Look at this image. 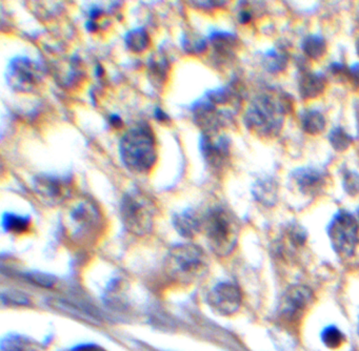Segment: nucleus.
Here are the masks:
<instances>
[{
	"label": "nucleus",
	"mask_w": 359,
	"mask_h": 351,
	"mask_svg": "<svg viewBox=\"0 0 359 351\" xmlns=\"http://www.w3.org/2000/svg\"><path fill=\"white\" fill-rule=\"evenodd\" d=\"M207 300L217 314L230 317L236 314L240 308L243 296L240 289L234 283L220 282L211 289Z\"/></svg>",
	"instance_id": "12"
},
{
	"label": "nucleus",
	"mask_w": 359,
	"mask_h": 351,
	"mask_svg": "<svg viewBox=\"0 0 359 351\" xmlns=\"http://www.w3.org/2000/svg\"><path fill=\"white\" fill-rule=\"evenodd\" d=\"M201 156L212 171H220L228 165L231 156V141L219 131H205L199 141Z\"/></svg>",
	"instance_id": "10"
},
{
	"label": "nucleus",
	"mask_w": 359,
	"mask_h": 351,
	"mask_svg": "<svg viewBox=\"0 0 359 351\" xmlns=\"http://www.w3.org/2000/svg\"><path fill=\"white\" fill-rule=\"evenodd\" d=\"M209 260L205 251L192 243L174 245L165 260V275L173 282L193 284L207 273Z\"/></svg>",
	"instance_id": "3"
},
{
	"label": "nucleus",
	"mask_w": 359,
	"mask_h": 351,
	"mask_svg": "<svg viewBox=\"0 0 359 351\" xmlns=\"http://www.w3.org/2000/svg\"><path fill=\"white\" fill-rule=\"evenodd\" d=\"M314 300L312 290L304 285L289 287L279 301L278 316L283 320L293 322L298 320Z\"/></svg>",
	"instance_id": "11"
},
{
	"label": "nucleus",
	"mask_w": 359,
	"mask_h": 351,
	"mask_svg": "<svg viewBox=\"0 0 359 351\" xmlns=\"http://www.w3.org/2000/svg\"><path fill=\"white\" fill-rule=\"evenodd\" d=\"M321 341L328 348L336 349L345 342V334L334 325L327 326L321 331Z\"/></svg>",
	"instance_id": "27"
},
{
	"label": "nucleus",
	"mask_w": 359,
	"mask_h": 351,
	"mask_svg": "<svg viewBox=\"0 0 359 351\" xmlns=\"http://www.w3.org/2000/svg\"><path fill=\"white\" fill-rule=\"evenodd\" d=\"M329 143L337 153H344L350 149L353 143L352 136L342 127H334L329 134Z\"/></svg>",
	"instance_id": "25"
},
{
	"label": "nucleus",
	"mask_w": 359,
	"mask_h": 351,
	"mask_svg": "<svg viewBox=\"0 0 359 351\" xmlns=\"http://www.w3.org/2000/svg\"><path fill=\"white\" fill-rule=\"evenodd\" d=\"M357 332H358V334H359V318H358V325H357Z\"/></svg>",
	"instance_id": "43"
},
{
	"label": "nucleus",
	"mask_w": 359,
	"mask_h": 351,
	"mask_svg": "<svg viewBox=\"0 0 359 351\" xmlns=\"http://www.w3.org/2000/svg\"><path fill=\"white\" fill-rule=\"evenodd\" d=\"M125 47L133 53L141 54L147 51L151 45V37L147 30L136 28L127 32L125 36Z\"/></svg>",
	"instance_id": "22"
},
{
	"label": "nucleus",
	"mask_w": 359,
	"mask_h": 351,
	"mask_svg": "<svg viewBox=\"0 0 359 351\" xmlns=\"http://www.w3.org/2000/svg\"><path fill=\"white\" fill-rule=\"evenodd\" d=\"M326 87L327 78L324 74L305 72L298 79V93L304 100L318 98L326 91Z\"/></svg>",
	"instance_id": "14"
},
{
	"label": "nucleus",
	"mask_w": 359,
	"mask_h": 351,
	"mask_svg": "<svg viewBox=\"0 0 359 351\" xmlns=\"http://www.w3.org/2000/svg\"><path fill=\"white\" fill-rule=\"evenodd\" d=\"M253 12L249 9H243L238 13V21L241 25H247L252 21Z\"/></svg>",
	"instance_id": "35"
},
{
	"label": "nucleus",
	"mask_w": 359,
	"mask_h": 351,
	"mask_svg": "<svg viewBox=\"0 0 359 351\" xmlns=\"http://www.w3.org/2000/svg\"><path fill=\"white\" fill-rule=\"evenodd\" d=\"M3 301L10 305H18V306H27L30 304L29 298L25 295L17 292V291H9L8 294L3 292Z\"/></svg>",
	"instance_id": "30"
},
{
	"label": "nucleus",
	"mask_w": 359,
	"mask_h": 351,
	"mask_svg": "<svg viewBox=\"0 0 359 351\" xmlns=\"http://www.w3.org/2000/svg\"><path fill=\"white\" fill-rule=\"evenodd\" d=\"M85 29L89 32H96L99 31V25L97 21H90L89 19V21L85 23Z\"/></svg>",
	"instance_id": "39"
},
{
	"label": "nucleus",
	"mask_w": 359,
	"mask_h": 351,
	"mask_svg": "<svg viewBox=\"0 0 359 351\" xmlns=\"http://www.w3.org/2000/svg\"><path fill=\"white\" fill-rule=\"evenodd\" d=\"M253 196L263 206L273 207L278 200V184L273 178H263L253 185Z\"/></svg>",
	"instance_id": "16"
},
{
	"label": "nucleus",
	"mask_w": 359,
	"mask_h": 351,
	"mask_svg": "<svg viewBox=\"0 0 359 351\" xmlns=\"http://www.w3.org/2000/svg\"><path fill=\"white\" fill-rule=\"evenodd\" d=\"M348 81L352 83L355 89H359V63L349 67Z\"/></svg>",
	"instance_id": "33"
},
{
	"label": "nucleus",
	"mask_w": 359,
	"mask_h": 351,
	"mask_svg": "<svg viewBox=\"0 0 359 351\" xmlns=\"http://www.w3.org/2000/svg\"><path fill=\"white\" fill-rule=\"evenodd\" d=\"M110 123H111V125H113V127H116V129H121L123 125L121 117H119V115H115V114L110 116Z\"/></svg>",
	"instance_id": "38"
},
{
	"label": "nucleus",
	"mask_w": 359,
	"mask_h": 351,
	"mask_svg": "<svg viewBox=\"0 0 359 351\" xmlns=\"http://www.w3.org/2000/svg\"><path fill=\"white\" fill-rule=\"evenodd\" d=\"M71 351H107L103 347L99 346L97 344H92V343H87V344H81L79 346L74 347Z\"/></svg>",
	"instance_id": "34"
},
{
	"label": "nucleus",
	"mask_w": 359,
	"mask_h": 351,
	"mask_svg": "<svg viewBox=\"0 0 359 351\" xmlns=\"http://www.w3.org/2000/svg\"><path fill=\"white\" fill-rule=\"evenodd\" d=\"M299 121L301 129L308 135L317 136L326 129V117L318 109H305L299 116Z\"/></svg>",
	"instance_id": "19"
},
{
	"label": "nucleus",
	"mask_w": 359,
	"mask_h": 351,
	"mask_svg": "<svg viewBox=\"0 0 359 351\" xmlns=\"http://www.w3.org/2000/svg\"><path fill=\"white\" fill-rule=\"evenodd\" d=\"M291 179L306 196H317L326 189V175L314 167H298L291 173Z\"/></svg>",
	"instance_id": "13"
},
{
	"label": "nucleus",
	"mask_w": 359,
	"mask_h": 351,
	"mask_svg": "<svg viewBox=\"0 0 359 351\" xmlns=\"http://www.w3.org/2000/svg\"><path fill=\"white\" fill-rule=\"evenodd\" d=\"M290 239L295 244H304L307 239L306 231L302 227L298 226V225L293 226L290 231Z\"/></svg>",
	"instance_id": "32"
},
{
	"label": "nucleus",
	"mask_w": 359,
	"mask_h": 351,
	"mask_svg": "<svg viewBox=\"0 0 359 351\" xmlns=\"http://www.w3.org/2000/svg\"><path fill=\"white\" fill-rule=\"evenodd\" d=\"M342 189L349 196L356 197L359 195V173L348 171L342 177Z\"/></svg>",
	"instance_id": "28"
},
{
	"label": "nucleus",
	"mask_w": 359,
	"mask_h": 351,
	"mask_svg": "<svg viewBox=\"0 0 359 351\" xmlns=\"http://www.w3.org/2000/svg\"><path fill=\"white\" fill-rule=\"evenodd\" d=\"M43 345L29 337L8 334L1 342L3 351H41Z\"/></svg>",
	"instance_id": "20"
},
{
	"label": "nucleus",
	"mask_w": 359,
	"mask_h": 351,
	"mask_svg": "<svg viewBox=\"0 0 359 351\" xmlns=\"http://www.w3.org/2000/svg\"><path fill=\"white\" fill-rule=\"evenodd\" d=\"M8 83L18 93H32L41 83V71L39 65L30 58H13L8 65Z\"/></svg>",
	"instance_id": "9"
},
{
	"label": "nucleus",
	"mask_w": 359,
	"mask_h": 351,
	"mask_svg": "<svg viewBox=\"0 0 359 351\" xmlns=\"http://www.w3.org/2000/svg\"><path fill=\"white\" fill-rule=\"evenodd\" d=\"M154 117L157 121L161 123H167L170 121L169 115L161 107H156L154 111Z\"/></svg>",
	"instance_id": "36"
},
{
	"label": "nucleus",
	"mask_w": 359,
	"mask_h": 351,
	"mask_svg": "<svg viewBox=\"0 0 359 351\" xmlns=\"http://www.w3.org/2000/svg\"><path fill=\"white\" fill-rule=\"evenodd\" d=\"M103 218L101 209L91 199H81L68 209L65 220L68 238L83 244L93 241L103 229Z\"/></svg>",
	"instance_id": "6"
},
{
	"label": "nucleus",
	"mask_w": 359,
	"mask_h": 351,
	"mask_svg": "<svg viewBox=\"0 0 359 351\" xmlns=\"http://www.w3.org/2000/svg\"><path fill=\"white\" fill-rule=\"evenodd\" d=\"M33 189L45 204L57 206L72 196L74 182L68 176L41 173L34 177Z\"/></svg>",
	"instance_id": "8"
},
{
	"label": "nucleus",
	"mask_w": 359,
	"mask_h": 351,
	"mask_svg": "<svg viewBox=\"0 0 359 351\" xmlns=\"http://www.w3.org/2000/svg\"><path fill=\"white\" fill-rule=\"evenodd\" d=\"M119 156L125 169L137 175L152 171L157 161V145L153 129L139 125L127 129L119 142Z\"/></svg>",
	"instance_id": "2"
},
{
	"label": "nucleus",
	"mask_w": 359,
	"mask_h": 351,
	"mask_svg": "<svg viewBox=\"0 0 359 351\" xmlns=\"http://www.w3.org/2000/svg\"><path fill=\"white\" fill-rule=\"evenodd\" d=\"M357 113H358V120H359V103H358V107H357Z\"/></svg>",
	"instance_id": "44"
},
{
	"label": "nucleus",
	"mask_w": 359,
	"mask_h": 351,
	"mask_svg": "<svg viewBox=\"0 0 359 351\" xmlns=\"http://www.w3.org/2000/svg\"><path fill=\"white\" fill-rule=\"evenodd\" d=\"M173 226L183 238L192 239L203 231V217L192 209H187L173 217Z\"/></svg>",
	"instance_id": "15"
},
{
	"label": "nucleus",
	"mask_w": 359,
	"mask_h": 351,
	"mask_svg": "<svg viewBox=\"0 0 359 351\" xmlns=\"http://www.w3.org/2000/svg\"><path fill=\"white\" fill-rule=\"evenodd\" d=\"M355 47H356L357 56H358V57H359V38H358V39H357L356 45H355Z\"/></svg>",
	"instance_id": "41"
},
{
	"label": "nucleus",
	"mask_w": 359,
	"mask_h": 351,
	"mask_svg": "<svg viewBox=\"0 0 359 351\" xmlns=\"http://www.w3.org/2000/svg\"><path fill=\"white\" fill-rule=\"evenodd\" d=\"M289 56L281 49H272L263 56V63L271 74L281 73L288 67Z\"/></svg>",
	"instance_id": "24"
},
{
	"label": "nucleus",
	"mask_w": 359,
	"mask_h": 351,
	"mask_svg": "<svg viewBox=\"0 0 359 351\" xmlns=\"http://www.w3.org/2000/svg\"><path fill=\"white\" fill-rule=\"evenodd\" d=\"M292 99L286 95L275 98L263 93L253 99L243 116L245 127L260 138H275L283 127V118L292 109Z\"/></svg>",
	"instance_id": "1"
},
{
	"label": "nucleus",
	"mask_w": 359,
	"mask_h": 351,
	"mask_svg": "<svg viewBox=\"0 0 359 351\" xmlns=\"http://www.w3.org/2000/svg\"><path fill=\"white\" fill-rule=\"evenodd\" d=\"M210 43L217 55L229 58L234 55L238 47V38L230 32L214 31L211 33Z\"/></svg>",
	"instance_id": "17"
},
{
	"label": "nucleus",
	"mask_w": 359,
	"mask_h": 351,
	"mask_svg": "<svg viewBox=\"0 0 359 351\" xmlns=\"http://www.w3.org/2000/svg\"><path fill=\"white\" fill-rule=\"evenodd\" d=\"M31 218L29 216H21L14 213H5L1 219L3 228L7 233L14 235H21L27 233L31 227Z\"/></svg>",
	"instance_id": "23"
},
{
	"label": "nucleus",
	"mask_w": 359,
	"mask_h": 351,
	"mask_svg": "<svg viewBox=\"0 0 359 351\" xmlns=\"http://www.w3.org/2000/svg\"><path fill=\"white\" fill-rule=\"evenodd\" d=\"M327 231L337 256L345 259L354 256L359 243V222L356 217L340 209L333 216Z\"/></svg>",
	"instance_id": "7"
},
{
	"label": "nucleus",
	"mask_w": 359,
	"mask_h": 351,
	"mask_svg": "<svg viewBox=\"0 0 359 351\" xmlns=\"http://www.w3.org/2000/svg\"><path fill=\"white\" fill-rule=\"evenodd\" d=\"M27 279L33 284L39 285L43 288H52L55 284V278L51 275L41 273V271H32L27 274Z\"/></svg>",
	"instance_id": "29"
},
{
	"label": "nucleus",
	"mask_w": 359,
	"mask_h": 351,
	"mask_svg": "<svg viewBox=\"0 0 359 351\" xmlns=\"http://www.w3.org/2000/svg\"><path fill=\"white\" fill-rule=\"evenodd\" d=\"M348 71L349 67H347L346 65H342V63H331L330 67H329V74H330L332 77L339 78V79H342V81H344V79L348 81Z\"/></svg>",
	"instance_id": "31"
},
{
	"label": "nucleus",
	"mask_w": 359,
	"mask_h": 351,
	"mask_svg": "<svg viewBox=\"0 0 359 351\" xmlns=\"http://www.w3.org/2000/svg\"><path fill=\"white\" fill-rule=\"evenodd\" d=\"M301 50L309 59L317 61L326 55L327 41H325L322 36L312 34V35L306 36L302 39Z\"/></svg>",
	"instance_id": "21"
},
{
	"label": "nucleus",
	"mask_w": 359,
	"mask_h": 351,
	"mask_svg": "<svg viewBox=\"0 0 359 351\" xmlns=\"http://www.w3.org/2000/svg\"><path fill=\"white\" fill-rule=\"evenodd\" d=\"M95 72H96V75L99 76V77H101V76L103 75V65H97L96 69H95Z\"/></svg>",
	"instance_id": "40"
},
{
	"label": "nucleus",
	"mask_w": 359,
	"mask_h": 351,
	"mask_svg": "<svg viewBox=\"0 0 359 351\" xmlns=\"http://www.w3.org/2000/svg\"><path fill=\"white\" fill-rule=\"evenodd\" d=\"M357 220H358L359 222V207L357 209Z\"/></svg>",
	"instance_id": "42"
},
{
	"label": "nucleus",
	"mask_w": 359,
	"mask_h": 351,
	"mask_svg": "<svg viewBox=\"0 0 359 351\" xmlns=\"http://www.w3.org/2000/svg\"><path fill=\"white\" fill-rule=\"evenodd\" d=\"M169 65V59L163 53L156 54L150 58L147 63V74H149L150 81L155 87H161L167 83Z\"/></svg>",
	"instance_id": "18"
},
{
	"label": "nucleus",
	"mask_w": 359,
	"mask_h": 351,
	"mask_svg": "<svg viewBox=\"0 0 359 351\" xmlns=\"http://www.w3.org/2000/svg\"><path fill=\"white\" fill-rule=\"evenodd\" d=\"M203 231H205L211 251L217 257L230 256L238 241L239 227L232 213L223 206L209 209L203 217Z\"/></svg>",
	"instance_id": "4"
},
{
	"label": "nucleus",
	"mask_w": 359,
	"mask_h": 351,
	"mask_svg": "<svg viewBox=\"0 0 359 351\" xmlns=\"http://www.w3.org/2000/svg\"><path fill=\"white\" fill-rule=\"evenodd\" d=\"M156 213L154 201L141 189H130L121 199V220L134 236L145 237L153 231Z\"/></svg>",
	"instance_id": "5"
},
{
	"label": "nucleus",
	"mask_w": 359,
	"mask_h": 351,
	"mask_svg": "<svg viewBox=\"0 0 359 351\" xmlns=\"http://www.w3.org/2000/svg\"><path fill=\"white\" fill-rule=\"evenodd\" d=\"M181 43H183L185 53L190 54V55H201L207 49V39L193 35V34H185Z\"/></svg>",
	"instance_id": "26"
},
{
	"label": "nucleus",
	"mask_w": 359,
	"mask_h": 351,
	"mask_svg": "<svg viewBox=\"0 0 359 351\" xmlns=\"http://www.w3.org/2000/svg\"><path fill=\"white\" fill-rule=\"evenodd\" d=\"M103 10L99 7H93L89 12L90 21H97L103 16Z\"/></svg>",
	"instance_id": "37"
}]
</instances>
